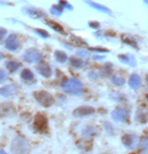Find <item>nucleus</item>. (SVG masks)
I'll return each instance as SVG.
<instances>
[{
  "label": "nucleus",
  "instance_id": "24",
  "mask_svg": "<svg viewBox=\"0 0 148 154\" xmlns=\"http://www.w3.org/2000/svg\"><path fill=\"white\" fill-rule=\"evenodd\" d=\"M51 13L54 14V15H57V16L62 15L63 7H60V5H59V6H57V5H54V6L51 8Z\"/></svg>",
  "mask_w": 148,
  "mask_h": 154
},
{
  "label": "nucleus",
  "instance_id": "33",
  "mask_svg": "<svg viewBox=\"0 0 148 154\" xmlns=\"http://www.w3.org/2000/svg\"><path fill=\"white\" fill-rule=\"evenodd\" d=\"M89 25H90V27H92V28H95V29H98L99 27H100V23H98V22H90L89 23Z\"/></svg>",
  "mask_w": 148,
  "mask_h": 154
},
{
  "label": "nucleus",
  "instance_id": "11",
  "mask_svg": "<svg viewBox=\"0 0 148 154\" xmlns=\"http://www.w3.org/2000/svg\"><path fill=\"white\" fill-rule=\"evenodd\" d=\"M17 93V87L14 85L5 86L0 89V95L3 97H12Z\"/></svg>",
  "mask_w": 148,
  "mask_h": 154
},
{
  "label": "nucleus",
  "instance_id": "8",
  "mask_svg": "<svg viewBox=\"0 0 148 154\" xmlns=\"http://www.w3.org/2000/svg\"><path fill=\"white\" fill-rule=\"evenodd\" d=\"M138 137L136 135L132 134H126L122 137V142H123L124 146H126L127 148H134L137 146L138 144Z\"/></svg>",
  "mask_w": 148,
  "mask_h": 154
},
{
  "label": "nucleus",
  "instance_id": "16",
  "mask_svg": "<svg viewBox=\"0 0 148 154\" xmlns=\"http://www.w3.org/2000/svg\"><path fill=\"white\" fill-rule=\"evenodd\" d=\"M141 85V78L138 75L133 74L129 79V86L132 89H138Z\"/></svg>",
  "mask_w": 148,
  "mask_h": 154
},
{
  "label": "nucleus",
  "instance_id": "23",
  "mask_svg": "<svg viewBox=\"0 0 148 154\" xmlns=\"http://www.w3.org/2000/svg\"><path fill=\"white\" fill-rule=\"evenodd\" d=\"M71 65L76 69H81L82 66H84V63L82 62L81 60H78V59H75V57H72L71 60Z\"/></svg>",
  "mask_w": 148,
  "mask_h": 154
},
{
  "label": "nucleus",
  "instance_id": "17",
  "mask_svg": "<svg viewBox=\"0 0 148 154\" xmlns=\"http://www.w3.org/2000/svg\"><path fill=\"white\" fill-rule=\"evenodd\" d=\"M21 78L24 82H27V83H31L34 81V75L31 72V71L29 69H24L22 72H21Z\"/></svg>",
  "mask_w": 148,
  "mask_h": 154
},
{
  "label": "nucleus",
  "instance_id": "22",
  "mask_svg": "<svg viewBox=\"0 0 148 154\" xmlns=\"http://www.w3.org/2000/svg\"><path fill=\"white\" fill-rule=\"evenodd\" d=\"M111 81H112L113 84H115V85L118 86V87L123 86L124 84H125V80H124L122 77H120V75H113V77L111 78Z\"/></svg>",
  "mask_w": 148,
  "mask_h": 154
},
{
  "label": "nucleus",
  "instance_id": "7",
  "mask_svg": "<svg viewBox=\"0 0 148 154\" xmlns=\"http://www.w3.org/2000/svg\"><path fill=\"white\" fill-rule=\"evenodd\" d=\"M112 118L118 122H127L129 119V114L125 109L118 108L112 112Z\"/></svg>",
  "mask_w": 148,
  "mask_h": 154
},
{
  "label": "nucleus",
  "instance_id": "36",
  "mask_svg": "<svg viewBox=\"0 0 148 154\" xmlns=\"http://www.w3.org/2000/svg\"><path fill=\"white\" fill-rule=\"evenodd\" d=\"M0 154H7L6 152H5L4 150H2V149H0Z\"/></svg>",
  "mask_w": 148,
  "mask_h": 154
},
{
  "label": "nucleus",
  "instance_id": "4",
  "mask_svg": "<svg viewBox=\"0 0 148 154\" xmlns=\"http://www.w3.org/2000/svg\"><path fill=\"white\" fill-rule=\"evenodd\" d=\"M23 60H25L28 63H39L42 60V54L39 53L37 49H27L24 51L22 57Z\"/></svg>",
  "mask_w": 148,
  "mask_h": 154
},
{
  "label": "nucleus",
  "instance_id": "38",
  "mask_svg": "<svg viewBox=\"0 0 148 154\" xmlns=\"http://www.w3.org/2000/svg\"><path fill=\"white\" fill-rule=\"evenodd\" d=\"M143 1L145 2V3H146V4H148V0H143Z\"/></svg>",
  "mask_w": 148,
  "mask_h": 154
},
{
  "label": "nucleus",
  "instance_id": "21",
  "mask_svg": "<svg viewBox=\"0 0 148 154\" xmlns=\"http://www.w3.org/2000/svg\"><path fill=\"white\" fill-rule=\"evenodd\" d=\"M54 57H56V60L59 63H65L66 60H68L66 54L63 53V51H57L56 53H54Z\"/></svg>",
  "mask_w": 148,
  "mask_h": 154
},
{
  "label": "nucleus",
  "instance_id": "2",
  "mask_svg": "<svg viewBox=\"0 0 148 154\" xmlns=\"http://www.w3.org/2000/svg\"><path fill=\"white\" fill-rule=\"evenodd\" d=\"M62 88L69 94H80L83 91V84L79 80L69 79L65 80L62 84Z\"/></svg>",
  "mask_w": 148,
  "mask_h": 154
},
{
  "label": "nucleus",
  "instance_id": "37",
  "mask_svg": "<svg viewBox=\"0 0 148 154\" xmlns=\"http://www.w3.org/2000/svg\"><path fill=\"white\" fill-rule=\"evenodd\" d=\"M2 57H3V54H1V51H0V60H1Z\"/></svg>",
  "mask_w": 148,
  "mask_h": 154
},
{
  "label": "nucleus",
  "instance_id": "18",
  "mask_svg": "<svg viewBox=\"0 0 148 154\" xmlns=\"http://www.w3.org/2000/svg\"><path fill=\"white\" fill-rule=\"evenodd\" d=\"M121 37H122V40H123V42H125L126 45H129L130 46H132V48H138L137 43H136L135 39L133 38V37L129 36V35H126V34H122Z\"/></svg>",
  "mask_w": 148,
  "mask_h": 154
},
{
  "label": "nucleus",
  "instance_id": "14",
  "mask_svg": "<svg viewBox=\"0 0 148 154\" xmlns=\"http://www.w3.org/2000/svg\"><path fill=\"white\" fill-rule=\"evenodd\" d=\"M84 1H85L87 4H89L91 7L95 8V9H97L99 11H102V12H105V13H108V14L112 13V11L110 10L108 7L104 6V5H102V4H99V3H97V2L92 1V0H84Z\"/></svg>",
  "mask_w": 148,
  "mask_h": 154
},
{
  "label": "nucleus",
  "instance_id": "6",
  "mask_svg": "<svg viewBox=\"0 0 148 154\" xmlns=\"http://www.w3.org/2000/svg\"><path fill=\"white\" fill-rule=\"evenodd\" d=\"M21 11L24 14H26L27 16L31 17V18H42V17L45 16V12L35 7H29V6L23 7Z\"/></svg>",
  "mask_w": 148,
  "mask_h": 154
},
{
  "label": "nucleus",
  "instance_id": "34",
  "mask_svg": "<svg viewBox=\"0 0 148 154\" xmlns=\"http://www.w3.org/2000/svg\"><path fill=\"white\" fill-rule=\"evenodd\" d=\"M0 3H2V4H11V3H9V2L3 1V0H0ZM11 5H12V4H11Z\"/></svg>",
  "mask_w": 148,
  "mask_h": 154
},
{
  "label": "nucleus",
  "instance_id": "25",
  "mask_svg": "<svg viewBox=\"0 0 148 154\" xmlns=\"http://www.w3.org/2000/svg\"><path fill=\"white\" fill-rule=\"evenodd\" d=\"M141 148H142V152L144 154H148V137L145 138L141 143Z\"/></svg>",
  "mask_w": 148,
  "mask_h": 154
},
{
  "label": "nucleus",
  "instance_id": "27",
  "mask_svg": "<svg viewBox=\"0 0 148 154\" xmlns=\"http://www.w3.org/2000/svg\"><path fill=\"white\" fill-rule=\"evenodd\" d=\"M60 6H62V7H65L66 8V9H69V10H72V6L69 3H68L66 1H65V0H60Z\"/></svg>",
  "mask_w": 148,
  "mask_h": 154
},
{
  "label": "nucleus",
  "instance_id": "15",
  "mask_svg": "<svg viewBox=\"0 0 148 154\" xmlns=\"http://www.w3.org/2000/svg\"><path fill=\"white\" fill-rule=\"evenodd\" d=\"M37 71L42 75L45 78H49L51 75V66H49L48 63H42L37 66Z\"/></svg>",
  "mask_w": 148,
  "mask_h": 154
},
{
  "label": "nucleus",
  "instance_id": "19",
  "mask_svg": "<svg viewBox=\"0 0 148 154\" xmlns=\"http://www.w3.org/2000/svg\"><path fill=\"white\" fill-rule=\"evenodd\" d=\"M46 25H48L49 27H51L54 30L57 31V32L60 33H65V31H63V28L62 25H60L57 22H54V21H51V20H48V21H46Z\"/></svg>",
  "mask_w": 148,
  "mask_h": 154
},
{
  "label": "nucleus",
  "instance_id": "10",
  "mask_svg": "<svg viewBox=\"0 0 148 154\" xmlns=\"http://www.w3.org/2000/svg\"><path fill=\"white\" fill-rule=\"evenodd\" d=\"M5 46H6L7 49L9 51H16L17 48H19V42L17 39L16 34H10L8 36V38L6 39V43H5Z\"/></svg>",
  "mask_w": 148,
  "mask_h": 154
},
{
  "label": "nucleus",
  "instance_id": "26",
  "mask_svg": "<svg viewBox=\"0 0 148 154\" xmlns=\"http://www.w3.org/2000/svg\"><path fill=\"white\" fill-rule=\"evenodd\" d=\"M35 32L37 34H39V35L42 37H43V38H48V37L49 36V33L45 29H35Z\"/></svg>",
  "mask_w": 148,
  "mask_h": 154
},
{
  "label": "nucleus",
  "instance_id": "3",
  "mask_svg": "<svg viewBox=\"0 0 148 154\" xmlns=\"http://www.w3.org/2000/svg\"><path fill=\"white\" fill-rule=\"evenodd\" d=\"M33 96L36 99V101L43 107L48 108V107H51L54 104V98L45 91H37L34 93Z\"/></svg>",
  "mask_w": 148,
  "mask_h": 154
},
{
  "label": "nucleus",
  "instance_id": "28",
  "mask_svg": "<svg viewBox=\"0 0 148 154\" xmlns=\"http://www.w3.org/2000/svg\"><path fill=\"white\" fill-rule=\"evenodd\" d=\"M95 133V129L94 128H92V127H87L85 130H84V132H83V134L84 135H92V134H94Z\"/></svg>",
  "mask_w": 148,
  "mask_h": 154
},
{
  "label": "nucleus",
  "instance_id": "35",
  "mask_svg": "<svg viewBox=\"0 0 148 154\" xmlns=\"http://www.w3.org/2000/svg\"><path fill=\"white\" fill-rule=\"evenodd\" d=\"M105 57H94V59L95 60H102V59H104Z\"/></svg>",
  "mask_w": 148,
  "mask_h": 154
},
{
  "label": "nucleus",
  "instance_id": "40",
  "mask_svg": "<svg viewBox=\"0 0 148 154\" xmlns=\"http://www.w3.org/2000/svg\"><path fill=\"white\" fill-rule=\"evenodd\" d=\"M147 83H148V75H147Z\"/></svg>",
  "mask_w": 148,
  "mask_h": 154
},
{
  "label": "nucleus",
  "instance_id": "29",
  "mask_svg": "<svg viewBox=\"0 0 148 154\" xmlns=\"http://www.w3.org/2000/svg\"><path fill=\"white\" fill-rule=\"evenodd\" d=\"M77 54L79 57H88L90 54L88 53V51H78Z\"/></svg>",
  "mask_w": 148,
  "mask_h": 154
},
{
  "label": "nucleus",
  "instance_id": "13",
  "mask_svg": "<svg viewBox=\"0 0 148 154\" xmlns=\"http://www.w3.org/2000/svg\"><path fill=\"white\" fill-rule=\"evenodd\" d=\"M13 106L9 103H4L0 105V117H6L13 113Z\"/></svg>",
  "mask_w": 148,
  "mask_h": 154
},
{
  "label": "nucleus",
  "instance_id": "41",
  "mask_svg": "<svg viewBox=\"0 0 148 154\" xmlns=\"http://www.w3.org/2000/svg\"><path fill=\"white\" fill-rule=\"evenodd\" d=\"M130 154H134V153H130Z\"/></svg>",
  "mask_w": 148,
  "mask_h": 154
},
{
  "label": "nucleus",
  "instance_id": "5",
  "mask_svg": "<svg viewBox=\"0 0 148 154\" xmlns=\"http://www.w3.org/2000/svg\"><path fill=\"white\" fill-rule=\"evenodd\" d=\"M33 127L36 131L40 133L46 132V130H48V120H46V118L42 114H37L34 117Z\"/></svg>",
  "mask_w": 148,
  "mask_h": 154
},
{
  "label": "nucleus",
  "instance_id": "39",
  "mask_svg": "<svg viewBox=\"0 0 148 154\" xmlns=\"http://www.w3.org/2000/svg\"><path fill=\"white\" fill-rule=\"evenodd\" d=\"M146 99H147V101H148V94L146 95Z\"/></svg>",
  "mask_w": 148,
  "mask_h": 154
},
{
  "label": "nucleus",
  "instance_id": "32",
  "mask_svg": "<svg viewBox=\"0 0 148 154\" xmlns=\"http://www.w3.org/2000/svg\"><path fill=\"white\" fill-rule=\"evenodd\" d=\"M6 32H7V31H6L5 28H0V42L4 38V36L6 35Z\"/></svg>",
  "mask_w": 148,
  "mask_h": 154
},
{
  "label": "nucleus",
  "instance_id": "9",
  "mask_svg": "<svg viewBox=\"0 0 148 154\" xmlns=\"http://www.w3.org/2000/svg\"><path fill=\"white\" fill-rule=\"evenodd\" d=\"M95 113V109L92 108V107H88V106H83V107H79L74 111V116L76 117H85V116H89L92 115Z\"/></svg>",
  "mask_w": 148,
  "mask_h": 154
},
{
  "label": "nucleus",
  "instance_id": "12",
  "mask_svg": "<svg viewBox=\"0 0 148 154\" xmlns=\"http://www.w3.org/2000/svg\"><path fill=\"white\" fill-rule=\"evenodd\" d=\"M118 59L121 60L122 63H127V65L131 66H137V63H136V59L134 56L131 54H120L118 57Z\"/></svg>",
  "mask_w": 148,
  "mask_h": 154
},
{
  "label": "nucleus",
  "instance_id": "30",
  "mask_svg": "<svg viewBox=\"0 0 148 154\" xmlns=\"http://www.w3.org/2000/svg\"><path fill=\"white\" fill-rule=\"evenodd\" d=\"M5 80H6V72L2 71V69H0V83L4 82Z\"/></svg>",
  "mask_w": 148,
  "mask_h": 154
},
{
  "label": "nucleus",
  "instance_id": "31",
  "mask_svg": "<svg viewBox=\"0 0 148 154\" xmlns=\"http://www.w3.org/2000/svg\"><path fill=\"white\" fill-rule=\"evenodd\" d=\"M92 51H98V53H108V49L106 48H91Z\"/></svg>",
  "mask_w": 148,
  "mask_h": 154
},
{
  "label": "nucleus",
  "instance_id": "20",
  "mask_svg": "<svg viewBox=\"0 0 148 154\" xmlns=\"http://www.w3.org/2000/svg\"><path fill=\"white\" fill-rule=\"evenodd\" d=\"M21 65H20L19 62H16V60H10V62H7L6 63V68L9 69L10 72H15L17 71Z\"/></svg>",
  "mask_w": 148,
  "mask_h": 154
},
{
  "label": "nucleus",
  "instance_id": "1",
  "mask_svg": "<svg viewBox=\"0 0 148 154\" xmlns=\"http://www.w3.org/2000/svg\"><path fill=\"white\" fill-rule=\"evenodd\" d=\"M30 150L29 143L27 139L22 136H17L11 143V152L12 154H28Z\"/></svg>",
  "mask_w": 148,
  "mask_h": 154
}]
</instances>
